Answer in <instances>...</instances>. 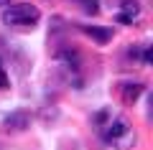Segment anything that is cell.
<instances>
[{"mask_svg":"<svg viewBox=\"0 0 153 150\" xmlns=\"http://www.w3.org/2000/svg\"><path fill=\"white\" fill-rule=\"evenodd\" d=\"M79 31L82 33H87L92 41H97V43H110L112 41V28H102V26H79Z\"/></svg>","mask_w":153,"mask_h":150,"instance_id":"4","label":"cell"},{"mask_svg":"<svg viewBox=\"0 0 153 150\" xmlns=\"http://www.w3.org/2000/svg\"><path fill=\"white\" fill-rule=\"evenodd\" d=\"M94 125H97L100 135L107 145H112L115 150H130L138 143V135L133 130L130 120L125 115H115L110 109H100L94 115Z\"/></svg>","mask_w":153,"mask_h":150,"instance_id":"1","label":"cell"},{"mask_svg":"<svg viewBox=\"0 0 153 150\" xmlns=\"http://www.w3.org/2000/svg\"><path fill=\"white\" fill-rule=\"evenodd\" d=\"M8 3H10V0H0V8H5V5H8Z\"/></svg>","mask_w":153,"mask_h":150,"instance_id":"8","label":"cell"},{"mask_svg":"<svg viewBox=\"0 0 153 150\" xmlns=\"http://www.w3.org/2000/svg\"><path fill=\"white\" fill-rule=\"evenodd\" d=\"M10 86V79H8L5 69H3V61H0V89H8Z\"/></svg>","mask_w":153,"mask_h":150,"instance_id":"7","label":"cell"},{"mask_svg":"<svg viewBox=\"0 0 153 150\" xmlns=\"http://www.w3.org/2000/svg\"><path fill=\"white\" fill-rule=\"evenodd\" d=\"M41 21V10L31 3H16V5H5L3 10V23L10 28H33Z\"/></svg>","mask_w":153,"mask_h":150,"instance_id":"2","label":"cell"},{"mask_svg":"<svg viewBox=\"0 0 153 150\" xmlns=\"http://www.w3.org/2000/svg\"><path fill=\"white\" fill-rule=\"evenodd\" d=\"M138 16H140V3H138V0H123L120 18H117V21L120 23H133Z\"/></svg>","mask_w":153,"mask_h":150,"instance_id":"6","label":"cell"},{"mask_svg":"<svg viewBox=\"0 0 153 150\" xmlns=\"http://www.w3.org/2000/svg\"><path fill=\"white\" fill-rule=\"evenodd\" d=\"M28 125H31V112H26V109H16V112H10L5 117L8 130H26Z\"/></svg>","mask_w":153,"mask_h":150,"instance_id":"5","label":"cell"},{"mask_svg":"<svg viewBox=\"0 0 153 150\" xmlns=\"http://www.w3.org/2000/svg\"><path fill=\"white\" fill-rule=\"evenodd\" d=\"M143 89H146V86H143L140 81H123V84L117 86V94L123 97V102H125V104H135L138 97L143 94Z\"/></svg>","mask_w":153,"mask_h":150,"instance_id":"3","label":"cell"}]
</instances>
